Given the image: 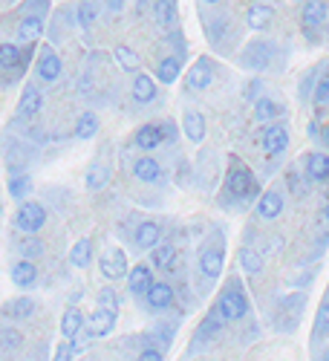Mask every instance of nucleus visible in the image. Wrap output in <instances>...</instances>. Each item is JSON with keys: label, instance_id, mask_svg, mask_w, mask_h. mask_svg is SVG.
I'll use <instances>...</instances> for the list:
<instances>
[{"label": "nucleus", "instance_id": "nucleus-31", "mask_svg": "<svg viewBox=\"0 0 329 361\" xmlns=\"http://www.w3.org/2000/svg\"><path fill=\"white\" fill-rule=\"evenodd\" d=\"M176 263V246L173 243H159L151 249V266L154 269H162V272H168V269H173Z\"/></svg>", "mask_w": 329, "mask_h": 361}, {"label": "nucleus", "instance_id": "nucleus-32", "mask_svg": "<svg viewBox=\"0 0 329 361\" xmlns=\"http://www.w3.org/2000/svg\"><path fill=\"white\" fill-rule=\"evenodd\" d=\"M99 128H101L99 116H96L93 110H84V113L78 116V122H75V139H81V142H89V139H96Z\"/></svg>", "mask_w": 329, "mask_h": 361}, {"label": "nucleus", "instance_id": "nucleus-9", "mask_svg": "<svg viewBox=\"0 0 329 361\" xmlns=\"http://www.w3.org/2000/svg\"><path fill=\"white\" fill-rule=\"evenodd\" d=\"M99 269H101V275H104L107 281H122V278H128L130 263H128L125 249H118V246L104 249L101 257H99Z\"/></svg>", "mask_w": 329, "mask_h": 361}, {"label": "nucleus", "instance_id": "nucleus-14", "mask_svg": "<svg viewBox=\"0 0 329 361\" xmlns=\"http://www.w3.org/2000/svg\"><path fill=\"white\" fill-rule=\"evenodd\" d=\"M301 165H304L306 183H315V185L329 183V157L323 154V150H312V154H306Z\"/></svg>", "mask_w": 329, "mask_h": 361}, {"label": "nucleus", "instance_id": "nucleus-26", "mask_svg": "<svg viewBox=\"0 0 329 361\" xmlns=\"http://www.w3.org/2000/svg\"><path fill=\"white\" fill-rule=\"evenodd\" d=\"M179 75H182V55H176V52H170V55H165L162 61L156 64V81L159 84H176L179 81Z\"/></svg>", "mask_w": 329, "mask_h": 361}, {"label": "nucleus", "instance_id": "nucleus-2", "mask_svg": "<svg viewBox=\"0 0 329 361\" xmlns=\"http://www.w3.org/2000/svg\"><path fill=\"white\" fill-rule=\"evenodd\" d=\"M214 310L223 318V324H240L252 312V300H249V292L240 278L225 281V286L220 289V295L214 300Z\"/></svg>", "mask_w": 329, "mask_h": 361}, {"label": "nucleus", "instance_id": "nucleus-46", "mask_svg": "<svg viewBox=\"0 0 329 361\" xmlns=\"http://www.w3.org/2000/svg\"><path fill=\"white\" fill-rule=\"evenodd\" d=\"M99 307H107V310H118V300H116V295H113L110 289H101V295H99Z\"/></svg>", "mask_w": 329, "mask_h": 361}, {"label": "nucleus", "instance_id": "nucleus-23", "mask_svg": "<svg viewBox=\"0 0 329 361\" xmlns=\"http://www.w3.org/2000/svg\"><path fill=\"white\" fill-rule=\"evenodd\" d=\"M159 240H162V223L159 220H142L133 228V243L139 249H154Z\"/></svg>", "mask_w": 329, "mask_h": 361}, {"label": "nucleus", "instance_id": "nucleus-38", "mask_svg": "<svg viewBox=\"0 0 329 361\" xmlns=\"http://www.w3.org/2000/svg\"><path fill=\"white\" fill-rule=\"evenodd\" d=\"M323 338H329V300H323V304H321V310L315 315V326H312V341L318 344Z\"/></svg>", "mask_w": 329, "mask_h": 361}, {"label": "nucleus", "instance_id": "nucleus-17", "mask_svg": "<svg viewBox=\"0 0 329 361\" xmlns=\"http://www.w3.org/2000/svg\"><path fill=\"white\" fill-rule=\"evenodd\" d=\"M130 96H133V102L136 104H151V102H156V96H159V81L154 78V75H147V73H136V78H133V84H130Z\"/></svg>", "mask_w": 329, "mask_h": 361}, {"label": "nucleus", "instance_id": "nucleus-53", "mask_svg": "<svg viewBox=\"0 0 329 361\" xmlns=\"http://www.w3.org/2000/svg\"><path fill=\"white\" fill-rule=\"evenodd\" d=\"M323 217L329 220V200H326V208H323Z\"/></svg>", "mask_w": 329, "mask_h": 361}, {"label": "nucleus", "instance_id": "nucleus-24", "mask_svg": "<svg viewBox=\"0 0 329 361\" xmlns=\"http://www.w3.org/2000/svg\"><path fill=\"white\" fill-rule=\"evenodd\" d=\"M29 52L20 49L18 44H0V70L6 73H23Z\"/></svg>", "mask_w": 329, "mask_h": 361}, {"label": "nucleus", "instance_id": "nucleus-44", "mask_svg": "<svg viewBox=\"0 0 329 361\" xmlns=\"http://www.w3.org/2000/svg\"><path fill=\"white\" fill-rule=\"evenodd\" d=\"M81 353V347L75 344V341H70V338H64L61 344L55 347V358H73V355H78Z\"/></svg>", "mask_w": 329, "mask_h": 361}, {"label": "nucleus", "instance_id": "nucleus-25", "mask_svg": "<svg viewBox=\"0 0 329 361\" xmlns=\"http://www.w3.org/2000/svg\"><path fill=\"white\" fill-rule=\"evenodd\" d=\"M44 15H23L20 23H18V41L20 44H35L41 35H44Z\"/></svg>", "mask_w": 329, "mask_h": 361}, {"label": "nucleus", "instance_id": "nucleus-27", "mask_svg": "<svg viewBox=\"0 0 329 361\" xmlns=\"http://www.w3.org/2000/svg\"><path fill=\"white\" fill-rule=\"evenodd\" d=\"M179 128H182V133H185V139L191 145H202V139H205V116L199 110H185L182 125Z\"/></svg>", "mask_w": 329, "mask_h": 361}, {"label": "nucleus", "instance_id": "nucleus-5", "mask_svg": "<svg viewBox=\"0 0 329 361\" xmlns=\"http://www.w3.org/2000/svg\"><path fill=\"white\" fill-rule=\"evenodd\" d=\"M329 20V0H304L301 6V29L309 44H318L321 29Z\"/></svg>", "mask_w": 329, "mask_h": 361}, {"label": "nucleus", "instance_id": "nucleus-21", "mask_svg": "<svg viewBox=\"0 0 329 361\" xmlns=\"http://www.w3.org/2000/svg\"><path fill=\"white\" fill-rule=\"evenodd\" d=\"M133 145H136L139 150H144V154H151V150H156L159 145H165L162 125H159V122H147V125L136 128V133H133Z\"/></svg>", "mask_w": 329, "mask_h": 361}, {"label": "nucleus", "instance_id": "nucleus-30", "mask_svg": "<svg viewBox=\"0 0 329 361\" xmlns=\"http://www.w3.org/2000/svg\"><path fill=\"white\" fill-rule=\"evenodd\" d=\"M84 321L87 318H84V312L78 307H67L64 315H61V336L70 338V341H75L81 336V329H84Z\"/></svg>", "mask_w": 329, "mask_h": 361}, {"label": "nucleus", "instance_id": "nucleus-42", "mask_svg": "<svg viewBox=\"0 0 329 361\" xmlns=\"http://www.w3.org/2000/svg\"><path fill=\"white\" fill-rule=\"evenodd\" d=\"M99 9H101L99 0H84V4L78 6V23L81 26H93L99 20Z\"/></svg>", "mask_w": 329, "mask_h": 361}, {"label": "nucleus", "instance_id": "nucleus-35", "mask_svg": "<svg viewBox=\"0 0 329 361\" xmlns=\"http://www.w3.org/2000/svg\"><path fill=\"white\" fill-rule=\"evenodd\" d=\"M110 183V165L107 162H93L87 171V188L89 191H101Z\"/></svg>", "mask_w": 329, "mask_h": 361}, {"label": "nucleus", "instance_id": "nucleus-28", "mask_svg": "<svg viewBox=\"0 0 329 361\" xmlns=\"http://www.w3.org/2000/svg\"><path fill=\"white\" fill-rule=\"evenodd\" d=\"M44 107V96H41V90L38 87H23V93H20V102H18V116L20 118H32L38 116Z\"/></svg>", "mask_w": 329, "mask_h": 361}, {"label": "nucleus", "instance_id": "nucleus-7", "mask_svg": "<svg viewBox=\"0 0 329 361\" xmlns=\"http://www.w3.org/2000/svg\"><path fill=\"white\" fill-rule=\"evenodd\" d=\"M214 81H217V67H214V58H208V55L197 58L185 73V87L191 93H202V90H208Z\"/></svg>", "mask_w": 329, "mask_h": 361}, {"label": "nucleus", "instance_id": "nucleus-34", "mask_svg": "<svg viewBox=\"0 0 329 361\" xmlns=\"http://www.w3.org/2000/svg\"><path fill=\"white\" fill-rule=\"evenodd\" d=\"M113 58H116V64L122 67L125 73H139L142 70V58H139V52L136 49H130V47H116L113 49Z\"/></svg>", "mask_w": 329, "mask_h": 361}, {"label": "nucleus", "instance_id": "nucleus-45", "mask_svg": "<svg viewBox=\"0 0 329 361\" xmlns=\"http://www.w3.org/2000/svg\"><path fill=\"white\" fill-rule=\"evenodd\" d=\"M23 12H26V15H44V18H46V12H49V0H26V4H23Z\"/></svg>", "mask_w": 329, "mask_h": 361}, {"label": "nucleus", "instance_id": "nucleus-10", "mask_svg": "<svg viewBox=\"0 0 329 361\" xmlns=\"http://www.w3.org/2000/svg\"><path fill=\"white\" fill-rule=\"evenodd\" d=\"M116 321H118V310H107V307H99L93 315L84 321V329L89 338H107L113 329H116Z\"/></svg>", "mask_w": 329, "mask_h": 361}, {"label": "nucleus", "instance_id": "nucleus-54", "mask_svg": "<svg viewBox=\"0 0 329 361\" xmlns=\"http://www.w3.org/2000/svg\"><path fill=\"white\" fill-rule=\"evenodd\" d=\"M326 35H329V20H326Z\"/></svg>", "mask_w": 329, "mask_h": 361}, {"label": "nucleus", "instance_id": "nucleus-49", "mask_svg": "<svg viewBox=\"0 0 329 361\" xmlns=\"http://www.w3.org/2000/svg\"><path fill=\"white\" fill-rule=\"evenodd\" d=\"M125 4H128V0H104V6H107V12H110L113 18L125 12Z\"/></svg>", "mask_w": 329, "mask_h": 361}, {"label": "nucleus", "instance_id": "nucleus-19", "mask_svg": "<svg viewBox=\"0 0 329 361\" xmlns=\"http://www.w3.org/2000/svg\"><path fill=\"white\" fill-rule=\"evenodd\" d=\"M156 283V275H154V266L147 263H136L128 269V289L130 295H144L147 289H151Z\"/></svg>", "mask_w": 329, "mask_h": 361}, {"label": "nucleus", "instance_id": "nucleus-13", "mask_svg": "<svg viewBox=\"0 0 329 361\" xmlns=\"http://www.w3.org/2000/svg\"><path fill=\"white\" fill-rule=\"evenodd\" d=\"M133 176L144 185H165V168L151 154H144L133 162Z\"/></svg>", "mask_w": 329, "mask_h": 361}, {"label": "nucleus", "instance_id": "nucleus-22", "mask_svg": "<svg viewBox=\"0 0 329 361\" xmlns=\"http://www.w3.org/2000/svg\"><path fill=\"white\" fill-rule=\"evenodd\" d=\"M9 278L18 289H32L38 283V266L35 260H29V257H20L12 269H9Z\"/></svg>", "mask_w": 329, "mask_h": 361}, {"label": "nucleus", "instance_id": "nucleus-11", "mask_svg": "<svg viewBox=\"0 0 329 361\" xmlns=\"http://www.w3.org/2000/svg\"><path fill=\"white\" fill-rule=\"evenodd\" d=\"M286 147H289V125L275 118V122H268L263 128V150L268 157H280Z\"/></svg>", "mask_w": 329, "mask_h": 361}, {"label": "nucleus", "instance_id": "nucleus-48", "mask_svg": "<svg viewBox=\"0 0 329 361\" xmlns=\"http://www.w3.org/2000/svg\"><path fill=\"white\" fill-rule=\"evenodd\" d=\"M159 125H162V136H165V142H173L176 133H179V125L170 122V118H168V122H159Z\"/></svg>", "mask_w": 329, "mask_h": 361}, {"label": "nucleus", "instance_id": "nucleus-40", "mask_svg": "<svg viewBox=\"0 0 329 361\" xmlns=\"http://www.w3.org/2000/svg\"><path fill=\"white\" fill-rule=\"evenodd\" d=\"M237 257H240V266H243L246 275H257L260 269H263V255H257L252 246H243Z\"/></svg>", "mask_w": 329, "mask_h": 361}, {"label": "nucleus", "instance_id": "nucleus-47", "mask_svg": "<svg viewBox=\"0 0 329 361\" xmlns=\"http://www.w3.org/2000/svg\"><path fill=\"white\" fill-rule=\"evenodd\" d=\"M139 358H144V361H162L165 353H162V347H144V350L139 353Z\"/></svg>", "mask_w": 329, "mask_h": 361}, {"label": "nucleus", "instance_id": "nucleus-4", "mask_svg": "<svg viewBox=\"0 0 329 361\" xmlns=\"http://www.w3.org/2000/svg\"><path fill=\"white\" fill-rule=\"evenodd\" d=\"M197 266H199V275L205 281H217L225 269V243L220 234H211L205 240V246L199 249V257H197Z\"/></svg>", "mask_w": 329, "mask_h": 361}, {"label": "nucleus", "instance_id": "nucleus-33", "mask_svg": "<svg viewBox=\"0 0 329 361\" xmlns=\"http://www.w3.org/2000/svg\"><path fill=\"white\" fill-rule=\"evenodd\" d=\"M89 263H93V240H89V237H81L78 243H73V249H70V266H75V269H87Z\"/></svg>", "mask_w": 329, "mask_h": 361}, {"label": "nucleus", "instance_id": "nucleus-41", "mask_svg": "<svg viewBox=\"0 0 329 361\" xmlns=\"http://www.w3.org/2000/svg\"><path fill=\"white\" fill-rule=\"evenodd\" d=\"M20 257H29V260H38L44 255V243L35 237V234H26V240H20V246H18Z\"/></svg>", "mask_w": 329, "mask_h": 361}, {"label": "nucleus", "instance_id": "nucleus-15", "mask_svg": "<svg viewBox=\"0 0 329 361\" xmlns=\"http://www.w3.org/2000/svg\"><path fill=\"white\" fill-rule=\"evenodd\" d=\"M35 73L44 84H55L58 78H61L64 73V64H61V58H58V52L52 47H44L41 55H38V64H35Z\"/></svg>", "mask_w": 329, "mask_h": 361}, {"label": "nucleus", "instance_id": "nucleus-50", "mask_svg": "<svg viewBox=\"0 0 329 361\" xmlns=\"http://www.w3.org/2000/svg\"><path fill=\"white\" fill-rule=\"evenodd\" d=\"M306 136H309V139H315V142H321V125L315 122V118L306 125Z\"/></svg>", "mask_w": 329, "mask_h": 361}, {"label": "nucleus", "instance_id": "nucleus-6", "mask_svg": "<svg viewBox=\"0 0 329 361\" xmlns=\"http://www.w3.org/2000/svg\"><path fill=\"white\" fill-rule=\"evenodd\" d=\"M46 226V208L35 200H23L15 212V228L23 234H38Z\"/></svg>", "mask_w": 329, "mask_h": 361}, {"label": "nucleus", "instance_id": "nucleus-3", "mask_svg": "<svg viewBox=\"0 0 329 361\" xmlns=\"http://www.w3.org/2000/svg\"><path fill=\"white\" fill-rule=\"evenodd\" d=\"M275 58H280V49L272 38H257L252 44L243 47V52L237 55V64L243 70H272L275 67Z\"/></svg>", "mask_w": 329, "mask_h": 361}, {"label": "nucleus", "instance_id": "nucleus-52", "mask_svg": "<svg viewBox=\"0 0 329 361\" xmlns=\"http://www.w3.org/2000/svg\"><path fill=\"white\" fill-rule=\"evenodd\" d=\"M202 4H211V6H217V4H223V0H202Z\"/></svg>", "mask_w": 329, "mask_h": 361}, {"label": "nucleus", "instance_id": "nucleus-36", "mask_svg": "<svg viewBox=\"0 0 329 361\" xmlns=\"http://www.w3.org/2000/svg\"><path fill=\"white\" fill-rule=\"evenodd\" d=\"M23 350V333L15 326H4L0 329V353L9 355V353H20Z\"/></svg>", "mask_w": 329, "mask_h": 361}, {"label": "nucleus", "instance_id": "nucleus-55", "mask_svg": "<svg viewBox=\"0 0 329 361\" xmlns=\"http://www.w3.org/2000/svg\"><path fill=\"white\" fill-rule=\"evenodd\" d=\"M294 4H304V0H294Z\"/></svg>", "mask_w": 329, "mask_h": 361}, {"label": "nucleus", "instance_id": "nucleus-18", "mask_svg": "<svg viewBox=\"0 0 329 361\" xmlns=\"http://www.w3.org/2000/svg\"><path fill=\"white\" fill-rule=\"evenodd\" d=\"M35 310H38L35 300L20 295V298H12V300H6V304L0 307V318L4 321H29L35 315Z\"/></svg>", "mask_w": 329, "mask_h": 361}, {"label": "nucleus", "instance_id": "nucleus-1", "mask_svg": "<svg viewBox=\"0 0 329 361\" xmlns=\"http://www.w3.org/2000/svg\"><path fill=\"white\" fill-rule=\"evenodd\" d=\"M225 197H231L237 205H249L260 197V183L257 176L252 173V168L237 159V157H228V171H225Z\"/></svg>", "mask_w": 329, "mask_h": 361}, {"label": "nucleus", "instance_id": "nucleus-43", "mask_svg": "<svg viewBox=\"0 0 329 361\" xmlns=\"http://www.w3.org/2000/svg\"><path fill=\"white\" fill-rule=\"evenodd\" d=\"M321 70H323V64H318V67H312L306 75H304V81H301V87H297V99L301 102H309L312 99V90H315V81H318V75H321Z\"/></svg>", "mask_w": 329, "mask_h": 361}, {"label": "nucleus", "instance_id": "nucleus-51", "mask_svg": "<svg viewBox=\"0 0 329 361\" xmlns=\"http://www.w3.org/2000/svg\"><path fill=\"white\" fill-rule=\"evenodd\" d=\"M321 142H323V145L329 147V122H326V125L321 128Z\"/></svg>", "mask_w": 329, "mask_h": 361}, {"label": "nucleus", "instance_id": "nucleus-20", "mask_svg": "<svg viewBox=\"0 0 329 361\" xmlns=\"http://www.w3.org/2000/svg\"><path fill=\"white\" fill-rule=\"evenodd\" d=\"M173 298H176L173 286H170V283H162V281H156L151 289L144 292V304H147V310L162 312V310H170V307H173Z\"/></svg>", "mask_w": 329, "mask_h": 361}, {"label": "nucleus", "instance_id": "nucleus-16", "mask_svg": "<svg viewBox=\"0 0 329 361\" xmlns=\"http://www.w3.org/2000/svg\"><path fill=\"white\" fill-rule=\"evenodd\" d=\"M275 18H278V12L272 4H252L246 12V26L252 32H268V29L275 26Z\"/></svg>", "mask_w": 329, "mask_h": 361}, {"label": "nucleus", "instance_id": "nucleus-12", "mask_svg": "<svg viewBox=\"0 0 329 361\" xmlns=\"http://www.w3.org/2000/svg\"><path fill=\"white\" fill-rule=\"evenodd\" d=\"M286 208V200L278 188H268V191H260V197L254 200V214L257 220H278Z\"/></svg>", "mask_w": 329, "mask_h": 361}, {"label": "nucleus", "instance_id": "nucleus-29", "mask_svg": "<svg viewBox=\"0 0 329 361\" xmlns=\"http://www.w3.org/2000/svg\"><path fill=\"white\" fill-rule=\"evenodd\" d=\"M252 113H254V118H257V122L268 125V122H275V118H280L286 110H283V104H280V102L260 96V99H254V107H252Z\"/></svg>", "mask_w": 329, "mask_h": 361}, {"label": "nucleus", "instance_id": "nucleus-39", "mask_svg": "<svg viewBox=\"0 0 329 361\" xmlns=\"http://www.w3.org/2000/svg\"><path fill=\"white\" fill-rule=\"evenodd\" d=\"M312 104H315V107H326V104H329V67H323L321 75H318V81H315Z\"/></svg>", "mask_w": 329, "mask_h": 361}, {"label": "nucleus", "instance_id": "nucleus-8", "mask_svg": "<svg viewBox=\"0 0 329 361\" xmlns=\"http://www.w3.org/2000/svg\"><path fill=\"white\" fill-rule=\"evenodd\" d=\"M139 12H151V18L156 20V26L170 29L179 20V4L176 0H136Z\"/></svg>", "mask_w": 329, "mask_h": 361}, {"label": "nucleus", "instance_id": "nucleus-37", "mask_svg": "<svg viewBox=\"0 0 329 361\" xmlns=\"http://www.w3.org/2000/svg\"><path fill=\"white\" fill-rule=\"evenodd\" d=\"M9 197H12L15 202H23L26 197H32V179H29L26 173L9 176Z\"/></svg>", "mask_w": 329, "mask_h": 361}]
</instances>
